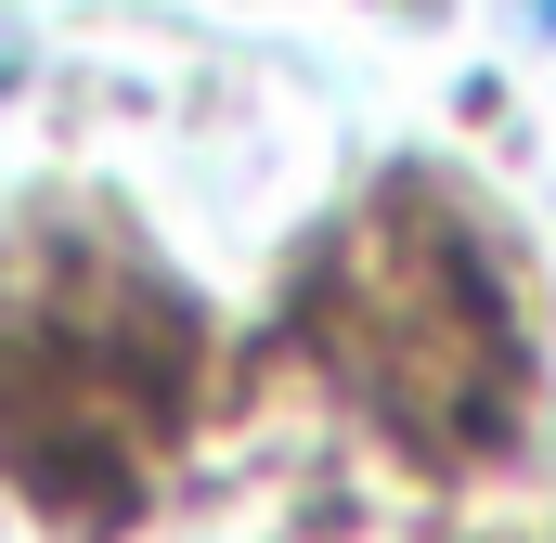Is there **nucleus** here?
<instances>
[{
    "label": "nucleus",
    "instance_id": "obj_1",
    "mask_svg": "<svg viewBox=\"0 0 556 543\" xmlns=\"http://www.w3.org/2000/svg\"><path fill=\"white\" fill-rule=\"evenodd\" d=\"M0 91H13V26H0Z\"/></svg>",
    "mask_w": 556,
    "mask_h": 543
}]
</instances>
